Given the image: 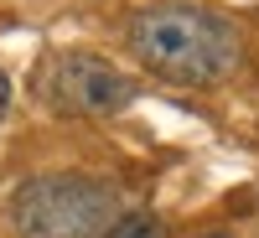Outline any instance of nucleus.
Returning a JSON list of instances; mask_svg holds the SVG:
<instances>
[{"mask_svg":"<svg viewBox=\"0 0 259 238\" xmlns=\"http://www.w3.org/2000/svg\"><path fill=\"white\" fill-rule=\"evenodd\" d=\"M130 52L145 73L182 88L223 83L244 57L233 21L207 6H150L130 21Z\"/></svg>","mask_w":259,"mask_h":238,"instance_id":"1","label":"nucleus"},{"mask_svg":"<svg viewBox=\"0 0 259 238\" xmlns=\"http://www.w3.org/2000/svg\"><path fill=\"white\" fill-rule=\"evenodd\" d=\"M6 114H11V78L0 73V119H6Z\"/></svg>","mask_w":259,"mask_h":238,"instance_id":"5","label":"nucleus"},{"mask_svg":"<svg viewBox=\"0 0 259 238\" xmlns=\"http://www.w3.org/2000/svg\"><path fill=\"white\" fill-rule=\"evenodd\" d=\"M31 88L41 99V109L68 114V119H104V114H119L135 104V78L119 73L109 57L83 52V47L47 52L36 62Z\"/></svg>","mask_w":259,"mask_h":238,"instance_id":"3","label":"nucleus"},{"mask_svg":"<svg viewBox=\"0 0 259 238\" xmlns=\"http://www.w3.org/2000/svg\"><path fill=\"white\" fill-rule=\"evenodd\" d=\"M202 238H233V233H202Z\"/></svg>","mask_w":259,"mask_h":238,"instance_id":"6","label":"nucleus"},{"mask_svg":"<svg viewBox=\"0 0 259 238\" xmlns=\"http://www.w3.org/2000/svg\"><path fill=\"white\" fill-rule=\"evenodd\" d=\"M156 233H161V218H156V212H119L99 238H156Z\"/></svg>","mask_w":259,"mask_h":238,"instance_id":"4","label":"nucleus"},{"mask_svg":"<svg viewBox=\"0 0 259 238\" xmlns=\"http://www.w3.org/2000/svg\"><path fill=\"white\" fill-rule=\"evenodd\" d=\"M114 218H119V192L83 171L31 176L11 197L16 238H99Z\"/></svg>","mask_w":259,"mask_h":238,"instance_id":"2","label":"nucleus"}]
</instances>
